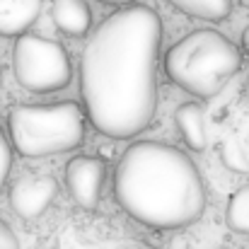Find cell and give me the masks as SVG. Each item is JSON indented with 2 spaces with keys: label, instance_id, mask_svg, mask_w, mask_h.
Instances as JSON below:
<instances>
[{
  "label": "cell",
  "instance_id": "obj_14",
  "mask_svg": "<svg viewBox=\"0 0 249 249\" xmlns=\"http://www.w3.org/2000/svg\"><path fill=\"white\" fill-rule=\"evenodd\" d=\"M0 249H19V240L7 223L0 220Z\"/></svg>",
  "mask_w": 249,
  "mask_h": 249
},
{
  "label": "cell",
  "instance_id": "obj_19",
  "mask_svg": "<svg viewBox=\"0 0 249 249\" xmlns=\"http://www.w3.org/2000/svg\"><path fill=\"white\" fill-rule=\"evenodd\" d=\"M240 2H242V5H245V7H249V0H240Z\"/></svg>",
  "mask_w": 249,
  "mask_h": 249
},
{
  "label": "cell",
  "instance_id": "obj_18",
  "mask_svg": "<svg viewBox=\"0 0 249 249\" xmlns=\"http://www.w3.org/2000/svg\"><path fill=\"white\" fill-rule=\"evenodd\" d=\"M245 94L249 97V75H247V80H245Z\"/></svg>",
  "mask_w": 249,
  "mask_h": 249
},
{
  "label": "cell",
  "instance_id": "obj_2",
  "mask_svg": "<svg viewBox=\"0 0 249 249\" xmlns=\"http://www.w3.org/2000/svg\"><path fill=\"white\" fill-rule=\"evenodd\" d=\"M124 213L153 230H179L206 211V186L186 153L160 141L128 145L114 172Z\"/></svg>",
  "mask_w": 249,
  "mask_h": 249
},
{
  "label": "cell",
  "instance_id": "obj_13",
  "mask_svg": "<svg viewBox=\"0 0 249 249\" xmlns=\"http://www.w3.org/2000/svg\"><path fill=\"white\" fill-rule=\"evenodd\" d=\"M10 167H12V148L7 143V136L5 131L0 128V191L7 181V174H10Z\"/></svg>",
  "mask_w": 249,
  "mask_h": 249
},
{
  "label": "cell",
  "instance_id": "obj_8",
  "mask_svg": "<svg viewBox=\"0 0 249 249\" xmlns=\"http://www.w3.org/2000/svg\"><path fill=\"white\" fill-rule=\"evenodd\" d=\"M51 19L56 29L63 32L66 36L80 39L92 27V10L85 0H53Z\"/></svg>",
  "mask_w": 249,
  "mask_h": 249
},
{
  "label": "cell",
  "instance_id": "obj_7",
  "mask_svg": "<svg viewBox=\"0 0 249 249\" xmlns=\"http://www.w3.org/2000/svg\"><path fill=\"white\" fill-rule=\"evenodd\" d=\"M107 169L104 162L92 155H75L66 165V186L73 196V201L83 211H94L102 198Z\"/></svg>",
  "mask_w": 249,
  "mask_h": 249
},
{
  "label": "cell",
  "instance_id": "obj_21",
  "mask_svg": "<svg viewBox=\"0 0 249 249\" xmlns=\"http://www.w3.org/2000/svg\"><path fill=\"white\" fill-rule=\"evenodd\" d=\"M0 80H2V73H0Z\"/></svg>",
  "mask_w": 249,
  "mask_h": 249
},
{
  "label": "cell",
  "instance_id": "obj_4",
  "mask_svg": "<svg viewBox=\"0 0 249 249\" xmlns=\"http://www.w3.org/2000/svg\"><path fill=\"white\" fill-rule=\"evenodd\" d=\"M7 128L19 155L49 158L85 141V111L75 102L17 104L7 114Z\"/></svg>",
  "mask_w": 249,
  "mask_h": 249
},
{
  "label": "cell",
  "instance_id": "obj_12",
  "mask_svg": "<svg viewBox=\"0 0 249 249\" xmlns=\"http://www.w3.org/2000/svg\"><path fill=\"white\" fill-rule=\"evenodd\" d=\"M228 225L240 232L249 235V186L237 189L228 201Z\"/></svg>",
  "mask_w": 249,
  "mask_h": 249
},
{
  "label": "cell",
  "instance_id": "obj_10",
  "mask_svg": "<svg viewBox=\"0 0 249 249\" xmlns=\"http://www.w3.org/2000/svg\"><path fill=\"white\" fill-rule=\"evenodd\" d=\"M174 124H177V131L181 133L189 150H196V153L206 150L208 133H206V116H203L201 104H196V102L179 104L174 111Z\"/></svg>",
  "mask_w": 249,
  "mask_h": 249
},
{
  "label": "cell",
  "instance_id": "obj_11",
  "mask_svg": "<svg viewBox=\"0 0 249 249\" xmlns=\"http://www.w3.org/2000/svg\"><path fill=\"white\" fill-rule=\"evenodd\" d=\"M169 2L177 10L206 22H223L232 10V0H169Z\"/></svg>",
  "mask_w": 249,
  "mask_h": 249
},
{
  "label": "cell",
  "instance_id": "obj_6",
  "mask_svg": "<svg viewBox=\"0 0 249 249\" xmlns=\"http://www.w3.org/2000/svg\"><path fill=\"white\" fill-rule=\"evenodd\" d=\"M58 196V181L51 174H24L10 189V206L22 220H34Z\"/></svg>",
  "mask_w": 249,
  "mask_h": 249
},
{
  "label": "cell",
  "instance_id": "obj_3",
  "mask_svg": "<svg viewBox=\"0 0 249 249\" xmlns=\"http://www.w3.org/2000/svg\"><path fill=\"white\" fill-rule=\"evenodd\" d=\"M242 66L237 46L218 29H194L165 56L169 80L196 97H215Z\"/></svg>",
  "mask_w": 249,
  "mask_h": 249
},
{
  "label": "cell",
  "instance_id": "obj_9",
  "mask_svg": "<svg viewBox=\"0 0 249 249\" xmlns=\"http://www.w3.org/2000/svg\"><path fill=\"white\" fill-rule=\"evenodd\" d=\"M44 0H0V36L24 34L41 15Z\"/></svg>",
  "mask_w": 249,
  "mask_h": 249
},
{
  "label": "cell",
  "instance_id": "obj_17",
  "mask_svg": "<svg viewBox=\"0 0 249 249\" xmlns=\"http://www.w3.org/2000/svg\"><path fill=\"white\" fill-rule=\"evenodd\" d=\"M111 249H138L136 245H116V247H111Z\"/></svg>",
  "mask_w": 249,
  "mask_h": 249
},
{
  "label": "cell",
  "instance_id": "obj_15",
  "mask_svg": "<svg viewBox=\"0 0 249 249\" xmlns=\"http://www.w3.org/2000/svg\"><path fill=\"white\" fill-rule=\"evenodd\" d=\"M242 46H245V51H249V27L242 32Z\"/></svg>",
  "mask_w": 249,
  "mask_h": 249
},
{
  "label": "cell",
  "instance_id": "obj_20",
  "mask_svg": "<svg viewBox=\"0 0 249 249\" xmlns=\"http://www.w3.org/2000/svg\"><path fill=\"white\" fill-rule=\"evenodd\" d=\"M218 249H228V247H218Z\"/></svg>",
  "mask_w": 249,
  "mask_h": 249
},
{
  "label": "cell",
  "instance_id": "obj_5",
  "mask_svg": "<svg viewBox=\"0 0 249 249\" xmlns=\"http://www.w3.org/2000/svg\"><path fill=\"white\" fill-rule=\"evenodd\" d=\"M15 78L29 92H58L73 80V61L68 51L46 36L19 34L12 51Z\"/></svg>",
  "mask_w": 249,
  "mask_h": 249
},
{
  "label": "cell",
  "instance_id": "obj_1",
  "mask_svg": "<svg viewBox=\"0 0 249 249\" xmlns=\"http://www.w3.org/2000/svg\"><path fill=\"white\" fill-rule=\"evenodd\" d=\"M162 19L148 5L111 12L80 58V94L89 124L116 141L145 131L158 111Z\"/></svg>",
  "mask_w": 249,
  "mask_h": 249
},
{
  "label": "cell",
  "instance_id": "obj_16",
  "mask_svg": "<svg viewBox=\"0 0 249 249\" xmlns=\"http://www.w3.org/2000/svg\"><path fill=\"white\" fill-rule=\"evenodd\" d=\"M99 2H109V5H131L133 0H99Z\"/></svg>",
  "mask_w": 249,
  "mask_h": 249
}]
</instances>
